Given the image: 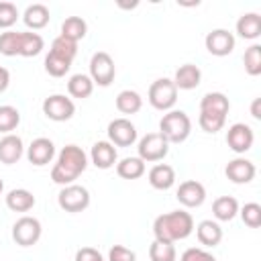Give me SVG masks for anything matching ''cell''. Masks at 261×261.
I'll return each instance as SVG.
<instances>
[{"label": "cell", "instance_id": "cell-1", "mask_svg": "<svg viewBox=\"0 0 261 261\" xmlns=\"http://www.w3.org/2000/svg\"><path fill=\"white\" fill-rule=\"evenodd\" d=\"M86 167H88L86 151L77 145H65L59 151L57 161L51 169V179L59 186H69L86 171Z\"/></svg>", "mask_w": 261, "mask_h": 261}, {"label": "cell", "instance_id": "cell-2", "mask_svg": "<svg viewBox=\"0 0 261 261\" xmlns=\"http://www.w3.org/2000/svg\"><path fill=\"white\" fill-rule=\"evenodd\" d=\"M192 232H194V218L186 210H173V212L161 214L153 220L155 241H161V243L184 241Z\"/></svg>", "mask_w": 261, "mask_h": 261}, {"label": "cell", "instance_id": "cell-3", "mask_svg": "<svg viewBox=\"0 0 261 261\" xmlns=\"http://www.w3.org/2000/svg\"><path fill=\"white\" fill-rule=\"evenodd\" d=\"M159 133L169 145L184 143L192 133V120L184 110H169L159 120Z\"/></svg>", "mask_w": 261, "mask_h": 261}, {"label": "cell", "instance_id": "cell-4", "mask_svg": "<svg viewBox=\"0 0 261 261\" xmlns=\"http://www.w3.org/2000/svg\"><path fill=\"white\" fill-rule=\"evenodd\" d=\"M149 104L155 110H171L177 102V88L173 86V82L169 77H159L149 86Z\"/></svg>", "mask_w": 261, "mask_h": 261}, {"label": "cell", "instance_id": "cell-5", "mask_svg": "<svg viewBox=\"0 0 261 261\" xmlns=\"http://www.w3.org/2000/svg\"><path fill=\"white\" fill-rule=\"evenodd\" d=\"M57 204H59L61 210L71 212V214L84 212L90 206V192L84 186H77V184L63 186L59 196H57Z\"/></svg>", "mask_w": 261, "mask_h": 261}, {"label": "cell", "instance_id": "cell-6", "mask_svg": "<svg viewBox=\"0 0 261 261\" xmlns=\"http://www.w3.org/2000/svg\"><path fill=\"white\" fill-rule=\"evenodd\" d=\"M114 75H116V65H114V59L106 53V51H98L92 55L90 59V77L94 82V86H110L114 82Z\"/></svg>", "mask_w": 261, "mask_h": 261}, {"label": "cell", "instance_id": "cell-7", "mask_svg": "<svg viewBox=\"0 0 261 261\" xmlns=\"http://www.w3.org/2000/svg\"><path fill=\"white\" fill-rule=\"evenodd\" d=\"M43 114L49 120L65 122L75 114V104L71 98H67L63 94H51L49 98L43 100Z\"/></svg>", "mask_w": 261, "mask_h": 261}, {"label": "cell", "instance_id": "cell-8", "mask_svg": "<svg viewBox=\"0 0 261 261\" xmlns=\"http://www.w3.org/2000/svg\"><path fill=\"white\" fill-rule=\"evenodd\" d=\"M139 157L147 163H153V161H161L167 153H169V143L163 139L161 133H147L141 141H139Z\"/></svg>", "mask_w": 261, "mask_h": 261}, {"label": "cell", "instance_id": "cell-9", "mask_svg": "<svg viewBox=\"0 0 261 261\" xmlns=\"http://www.w3.org/2000/svg\"><path fill=\"white\" fill-rule=\"evenodd\" d=\"M43 226L35 216H20L12 226V239L20 247H33L41 239Z\"/></svg>", "mask_w": 261, "mask_h": 261}, {"label": "cell", "instance_id": "cell-10", "mask_svg": "<svg viewBox=\"0 0 261 261\" xmlns=\"http://www.w3.org/2000/svg\"><path fill=\"white\" fill-rule=\"evenodd\" d=\"M108 141L116 147H130L137 141V126L128 118H114L108 122Z\"/></svg>", "mask_w": 261, "mask_h": 261}, {"label": "cell", "instance_id": "cell-11", "mask_svg": "<svg viewBox=\"0 0 261 261\" xmlns=\"http://www.w3.org/2000/svg\"><path fill=\"white\" fill-rule=\"evenodd\" d=\"M234 35L226 29H214L206 35L204 39V45L208 49L210 55H216V57H224V55H230L232 49H234Z\"/></svg>", "mask_w": 261, "mask_h": 261}, {"label": "cell", "instance_id": "cell-12", "mask_svg": "<svg viewBox=\"0 0 261 261\" xmlns=\"http://www.w3.org/2000/svg\"><path fill=\"white\" fill-rule=\"evenodd\" d=\"M253 141H255V133H253V128H251L249 124H245V122H234L232 126H228L226 143H228V147H230L234 153H239V155L247 153V151L253 147Z\"/></svg>", "mask_w": 261, "mask_h": 261}, {"label": "cell", "instance_id": "cell-13", "mask_svg": "<svg viewBox=\"0 0 261 261\" xmlns=\"http://www.w3.org/2000/svg\"><path fill=\"white\" fill-rule=\"evenodd\" d=\"M175 198L186 208H198L206 200V188L196 179H186V181L179 184Z\"/></svg>", "mask_w": 261, "mask_h": 261}, {"label": "cell", "instance_id": "cell-14", "mask_svg": "<svg viewBox=\"0 0 261 261\" xmlns=\"http://www.w3.org/2000/svg\"><path fill=\"white\" fill-rule=\"evenodd\" d=\"M224 173H226V177L232 184H249V181H253L257 169H255V163L253 161H249L245 157H237V159H232V161L226 163Z\"/></svg>", "mask_w": 261, "mask_h": 261}, {"label": "cell", "instance_id": "cell-15", "mask_svg": "<svg viewBox=\"0 0 261 261\" xmlns=\"http://www.w3.org/2000/svg\"><path fill=\"white\" fill-rule=\"evenodd\" d=\"M27 157H29V161H31L33 165H37V167L51 163V159L55 157V145H53V141L47 139V137L35 139V141L29 145V149H27Z\"/></svg>", "mask_w": 261, "mask_h": 261}, {"label": "cell", "instance_id": "cell-16", "mask_svg": "<svg viewBox=\"0 0 261 261\" xmlns=\"http://www.w3.org/2000/svg\"><path fill=\"white\" fill-rule=\"evenodd\" d=\"M90 159L98 169H110V167H114V163L118 159V153H116V147L110 141H98V143L92 145Z\"/></svg>", "mask_w": 261, "mask_h": 261}, {"label": "cell", "instance_id": "cell-17", "mask_svg": "<svg viewBox=\"0 0 261 261\" xmlns=\"http://www.w3.org/2000/svg\"><path fill=\"white\" fill-rule=\"evenodd\" d=\"M24 153V145H22V139L18 135H4L0 139V161L4 165H12L16 163Z\"/></svg>", "mask_w": 261, "mask_h": 261}, {"label": "cell", "instance_id": "cell-18", "mask_svg": "<svg viewBox=\"0 0 261 261\" xmlns=\"http://www.w3.org/2000/svg\"><path fill=\"white\" fill-rule=\"evenodd\" d=\"M200 80H202V71L198 65L194 63H184L177 67L175 75H173V86L177 90H194L200 86Z\"/></svg>", "mask_w": 261, "mask_h": 261}, {"label": "cell", "instance_id": "cell-19", "mask_svg": "<svg viewBox=\"0 0 261 261\" xmlns=\"http://www.w3.org/2000/svg\"><path fill=\"white\" fill-rule=\"evenodd\" d=\"M149 184L155 190H169L175 184V169L167 163H157L149 169Z\"/></svg>", "mask_w": 261, "mask_h": 261}, {"label": "cell", "instance_id": "cell-20", "mask_svg": "<svg viewBox=\"0 0 261 261\" xmlns=\"http://www.w3.org/2000/svg\"><path fill=\"white\" fill-rule=\"evenodd\" d=\"M237 33L247 41H255L261 35V16L257 12H245L237 20Z\"/></svg>", "mask_w": 261, "mask_h": 261}, {"label": "cell", "instance_id": "cell-21", "mask_svg": "<svg viewBox=\"0 0 261 261\" xmlns=\"http://www.w3.org/2000/svg\"><path fill=\"white\" fill-rule=\"evenodd\" d=\"M228 110H230V102L222 92H208L200 100V112H212V114L226 116Z\"/></svg>", "mask_w": 261, "mask_h": 261}, {"label": "cell", "instance_id": "cell-22", "mask_svg": "<svg viewBox=\"0 0 261 261\" xmlns=\"http://www.w3.org/2000/svg\"><path fill=\"white\" fill-rule=\"evenodd\" d=\"M35 196L33 192L24 190V188H16V190H10L6 194V206L12 210V212H29L33 206H35Z\"/></svg>", "mask_w": 261, "mask_h": 261}, {"label": "cell", "instance_id": "cell-23", "mask_svg": "<svg viewBox=\"0 0 261 261\" xmlns=\"http://www.w3.org/2000/svg\"><path fill=\"white\" fill-rule=\"evenodd\" d=\"M196 237L204 247H216L222 241V228L216 220H202L196 226Z\"/></svg>", "mask_w": 261, "mask_h": 261}, {"label": "cell", "instance_id": "cell-24", "mask_svg": "<svg viewBox=\"0 0 261 261\" xmlns=\"http://www.w3.org/2000/svg\"><path fill=\"white\" fill-rule=\"evenodd\" d=\"M49 18H51V14H49V8L45 4H31V6H27V10L22 14L24 24L33 31L45 29L49 24Z\"/></svg>", "mask_w": 261, "mask_h": 261}, {"label": "cell", "instance_id": "cell-25", "mask_svg": "<svg viewBox=\"0 0 261 261\" xmlns=\"http://www.w3.org/2000/svg\"><path fill=\"white\" fill-rule=\"evenodd\" d=\"M212 214L220 222H228L239 214V202L232 196H218L212 204Z\"/></svg>", "mask_w": 261, "mask_h": 261}, {"label": "cell", "instance_id": "cell-26", "mask_svg": "<svg viewBox=\"0 0 261 261\" xmlns=\"http://www.w3.org/2000/svg\"><path fill=\"white\" fill-rule=\"evenodd\" d=\"M67 92H69L71 98L86 100V98H90L92 92H94V82H92V77L86 75V73H75V75H71L69 82H67Z\"/></svg>", "mask_w": 261, "mask_h": 261}, {"label": "cell", "instance_id": "cell-27", "mask_svg": "<svg viewBox=\"0 0 261 261\" xmlns=\"http://www.w3.org/2000/svg\"><path fill=\"white\" fill-rule=\"evenodd\" d=\"M88 35V22L82 16H67L61 22V37L77 43Z\"/></svg>", "mask_w": 261, "mask_h": 261}, {"label": "cell", "instance_id": "cell-28", "mask_svg": "<svg viewBox=\"0 0 261 261\" xmlns=\"http://www.w3.org/2000/svg\"><path fill=\"white\" fill-rule=\"evenodd\" d=\"M116 173L122 179H139L145 173V161L141 157H124L116 163Z\"/></svg>", "mask_w": 261, "mask_h": 261}, {"label": "cell", "instance_id": "cell-29", "mask_svg": "<svg viewBox=\"0 0 261 261\" xmlns=\"http://www.w3.org/2000/svg\"><path fill=\"white\" fill-rule=\"evenodd\" d=\"M116 108L122 114H137L143 108V98L135 90H122L116 96Z\"/></svg>", "mask_w": 261, "mask_h": 261}, {"label": "cell", "instance_id": "cell-30", "mask_svg": "<svg viewBox=\"0 0 261 261\" xmlns=\"http://www.w3.org/2000/svg\"><path fill=\"white\" fill-rule=\"evenodd\" d=\"M45 41L39 33L20 31V57H35L43 51Z\"/></svg>", "mask_w": 261, "mask_h": 261}, {"label": "cell", "instance_id": "cell-31", "mask_svg": "<svg viewBox=\"0 0 261 261\" xmlns=\"http://www.w3.org/2000/svg\"><path fill=\"white\" fill-rule=\"evenodd\" d=\"M0 53L6 57L20 55V31H4L0 33Z\"/></svg>", "mask_w": 261, "mask_h": 261}, {"label": "cell", "instance_id": "cell-32", "mask_svg": "<svg viewBox=\"0 0 261 261\" xmlns=\"http://www.w3.org/2000/svg\"><path fill=\"white\" fill-rule=\"evenodd\" d=\"M149 257H151V261H175L177 251H175L173 243L153 241L151 247H149Z\"/></svg>", "mask_w": 261, "mask_h": 261}, {"label": "cell", "instance_id": "cell-33", "mask_svg": "<svg viewBox=\"0 0 261 261\" xmlns=\"http://www.w3.org/2000/svg\"><path fill=\"white\" fill-rule=\"evenodd\" d=\"M18 124H20V112L10 104L0 106V133L10 135Z\"/></svg>", "mask_w": 261, "mask_h": 261}, {"label": "cell", "instance_id": "cell-34", "mask_svg": "<svg viewBox=\"0 0 261 261\" xmlns=\"http://www.w3.org/2000/svg\"><path fill=\"white\" fill-rule=\"evenodd\" d=\"M69 67H71V61H67V59H63V57H59V55H55L51 51L47 53V57H45V71L51 77H63L69 71Z\"/></svg>", "mask_w": 261, "mask_h": 261}, {"label": "cell", "instance_id": "cell-35", "mask_svg": "<svg viewBox=\"0 0 261 261\" xmlns=\"http://www.w3.org/2000/svg\"><path fill=\"white\" fill-rule=\"evenodd\" d=\"M49 51L59 55V57H63V59H67V61H73V57L77 55V43H73V41H69V39L59 35V37L53 39Z\"/></svg>", "mask_w": 261, "mask_h": 261}, {"label": "cell", "instance_id": "cell-36", "mask_svg": "<svg viewBox=\"0 0 261 261\" xmlns=\"http://www.w3.org/2000/svg\"><path fill=\"white\" fill-rule=\"evenodd\" d=\"M243 63H245V71L249 75H259L261 73V45H251L245 55H243Z\"/></svg>", "mask_w": 261, "mask_h": 261}, {"label": "cell", "instance_id": "cell-37", "mask_svg": "<svg viewBox=\"0 0 261 261\" xmlns=\"http://www.w3.org/2000/svg\"><path fill=\"white\" fill-rule=\"evenodd\" d=\"M224 122H226V116L212 114V112H200V116H198L200 128H202L204 133H210V135L218 133V130L224 126Z\"/></svg>", "mask_w": 261, "mask_h": 261}, {"label": "cell", "instance_id": "cell-38", "mask_svg": "<svg viewBox=\"0 0 261 261\" xmlns=\"http://www.w3.org/2000/svg\"><path fill=\"white\" fill-rule=\"evenodd\" d=\"M239 214L243 218V222L249 228H259L261 226V206L257 202H249L243 208H239Z\"/></svg>", "mask_w": 261, "mask_h": 261}, {"label": "cell", "instance_id": "cell-39", "mask_svg": "<svg viewBox=\"0 0 261 261\" xmlns=\"http://www.w3.org/2000/svg\"><path fill=\"white\" fill-rule=\"evenodd\" d=\"M18 20V8L12 2H0V29H10Z\"/></svg>", "mask_w": 261, "mask_h": 261}, {"label": "cell", "instance_id": "cell-40", "mask_svg": "<svg viewBox=\"0 0 261 261\" xmlns=\"http://www.w3.org/2000/svg\"><path fill=\"white\" fill-rule=\"evenodd\" d=\"M108 261H137V255L124 245H114L108 251Z\"/></svg>", "mask_w": 261, "mask_h": 261}, {"label": "cell", "instance_id": "cell-41", "mask_svg": "<svg viewBox=\"0 0 261 261\" xmlns=\"http://www.w3.org/2000/svg\"><path fill=\"white\" fill-rule=\"evenodd\" d=\"M179 261H216V257L204 249H196V247H190L181 253Z\"/></svg>", "mask_w": 261, "mask_h": 261}, {"label": "cell", "instance_id": "cell-42", "mask_svg": "<svg viewBox=\"0 0 261 261\" xmlns=\"http://www.w3.org/2000/svg\"><path fill=\"white\" fill-rule=\"evenodd\" d=\"M75 261H106V259L100 255L98 249H94V247H82L75 253Z\"/></svg>", "mask_w": 261, "mask_h": 261}, {"label": "cell", "instance_id": "cell-43", "mask_svg": "<svg viewBox=\"0 0 261 261\" xmlns=\"http://www.w3.org/2000/svg\"><path fill=\"white\" fill-rule=\"evenodd\" d=\"M8 84H10V73H8V69H6V67H2V65H0V94L8 88Z\"/></svg>", "mask_w": 261, "mask_h": 261}, {"label": "cell", "instance_id": "cell-44", "mask_svg": "<svg viewBox=\"0 0 261 261\" xmlns=\"http://www.w3.org/2000/svg\"><path fill=\"white\" fill-rule=\"evenodd\" d=\"M251 116L255 120H261V98H255L251 104Z\"/></svg>", "mask_w": 261, "mask_h": 261}, {"label": "cell", "instance_id": "cell-45", "mask_svg": "<svg viewBox=\"0 0 261 261\" xmlns=\"http://www.w3.org/2000/svg\"><path fill=\"white\" fill-rule=\"evenodd\" d=\"M2 190H4V181L0 179V194H2Z\"/></svg>", "mask_w": 261, "mask_h": 261}]
</instances>
